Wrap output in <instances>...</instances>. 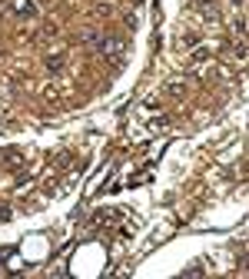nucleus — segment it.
I'll return each instance as SVG.
<instances>
[{"mask_svg":"<svg viewBox=\"0 0 249 279\" xmlns=\"http://www.w3.org/2000/svg\"><path fill=\"white\" fill-rule=\"evenodd\" d=\"M203 273V266H190V269H183V276H199Z\"/></svg>","mask_w":249,"mask_h":279,"instance_id":"nucleus-5","label":"nucleus"},{"mask_svg":"<svg viewBox=\"0 0 249 279\" xmlns=\"http://www.w3.org/2000/svg\"><path fill=\"white\" fill-rule=\"evenodd\" d=\"M193 7H196V10H210L213 0H193Z\"/></svg>","mask_w":249,"mask_h":279,"instance_id":"nucleus-4","label":"nucleus"},{"mask_svg":"<svg viewBox=\"0 0 249 279\" xmlns=\"http://www.w3.org/2000/svg\"><path fill=\"white\" fill-rule=\"evenodd\" d=\"M14 10H17L20 17H37V7L30 0H14Z\"/></svg>","mask_w":249,"mask_h":279,"instance_id":"nucleus-1","label":"nucleus"},{"mask_svg":"<svg viewBox=\"0 0 249 279\" xmlns=\"http://www.w3.org/2000/svg\"><path fill=\"white\" fill-rule=\"evenodd\" d=\"M63 63H67V56H63V54H53L50 60H47V70H50V74H57Z\"/></svg>","mask_w":249,"mask_h":279,"instance_id":"nucleus-2","label":"nucleus"},{"mask_svg":"<svg viewBox=\"0 0 249 279\" xmlns=\"http://www.w3.org/2000/svg\"><path fill=\"white\" fill-rule=\"evenodd\" d=\"M166 93H170V96H183V87H179V83H170Z\"/></svg>","mask_w":249,"mask_h":279,"instance_id":"nucleus-3","label":"nucleus"}]
</instances>
